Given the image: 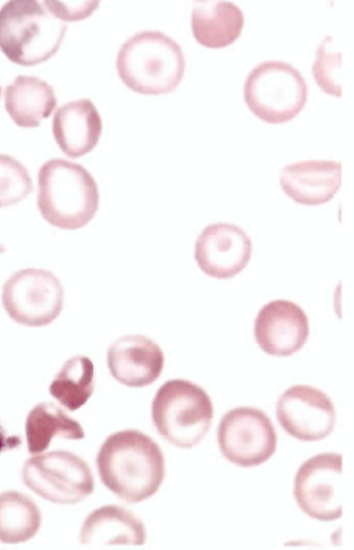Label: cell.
Here are the masks:
<instances>
[{"label":"cell","instance_id":"1","mask_svg":"<svg viewBox=\"0 0 354 550\" xmlns=\"http://www.w3.org/2000/svg\"><path fill=\"white\" fill-rule=\"evenodd\" d=\"M96 466L104 485L127 503H138L153 495L165 474L159 445L136 429L109 435L97 453Z\"/></svg>","mask_w":354,"mask_h":550},{"label":"cell","instance_id":"2","mask_svg":"<svg viewBox=\"0 0 354 550\" xmlns=\"http://www.w3.org/2000/svg\"><path fill=\"white\" fill-rule=\"evenodd\" d=\"M37 204L51 225L66 230L86 226L96 214L98 187L82 165L64 159H52L39 168Z\"/></svg>","mask_w":354,"mask_h":550},{"label":"cell","instance_id":"3","mask_svg":"<svg viewBox=\"0 0 354 550\" xmlns=\"http://www.w3.org/2000/svg\"><path fill=\"white\" fill-rule=\"evenodd\" d=\"M116 69L122 82L135 92L158 95L173 91L185 69L180 46L156 30H144L129 37L120 47Z\"/></svg>","mask_w":354,"mask_h":550},{"label":"cell","instance_id":"4","mask_svg":"<svg viewBox=\"0 0 354 550\" xmlns=\"http://www.w3.org/2000/svg\"><path fill=\"white\" fill-rule=\"evenodd\" d=\"M66 28L38 1H8L0 8V49L15 64L34 66L57 52Z\"/></svg>","mask_w":354,"mask_h":550},{"label":"cell","instance_id":"5","mask_svg":"<svg viewBox=\"0 0 354 550\" xmlns=\"http://www.w3.org/2000/svg\"><path fill=\"white\" fill-rule=\"evenodd\" d=\"M158 432L181 448L198 444L208 432L214 417L212 400L199 385L184 379L165 382L151 405Z\"/></svg>","mask_w":354,"mask_h":550},{"label":"cell","instance_id":"6","mask_svg":"<svg viewBox=\"0 0 354 550\" xmlns=\"http://www.w3.org/2000/svg\"><path fill=\"white\" fill-rule=\"evenodd\" d=\"M308 86L290 64L277 60L261 62L252 69L244 85V100L250 110L268 123H283L304 107Z\"/></svg>","mask_w":354,"mask_h":550},{"label":"cell","instance_id":"7","mask_svg":"<svg viewBox=\"0 0 354 550\" xmlns=\"http://www.w3.org/2000/svg\"><path fill=\"white\" fill-rule=\"evenodd\" d=\"M25 484L53 503L74 504L93 491L94 480L86 462L66 450H53L30 457L24 465Z\"/></svg>","mask_w":354,"mask_h":550},{"label":"cell","instance_id":"8","mask_svg":"<svg viewBox=\"0 0 354 550\" xmlns=\"http://www.w3.org/2000/svg\"><path fill=\"white\" fill-rule=\"evenodd\" d=\"M2 303L15 322L46 326L63 308L64 290L57 277L44 269L26 268L11 275L2 289Z\"/></svg>","mask_w":354,"mask_h":550},{"label":"cell","instance_id":"9","mask_svg":"<svg viewBox=\"0 0 354 550\" xmlns=\"http://www.w3.org/2000/svg\"><path fill=\"white\" fill-rule=\"evenodd\" d=\"M218 443L230 462L250 467L265 462L274 453L277 434L270 418L262 410L239 407L221 418Z\"/></svg>","mask_w":354,"mask_h":550},{"label":"cell","instance_id":"10","mask_svg":"<svg viewBox=\"0 0 354 550\" xmlns=\"http://www.w3.org/2000/svg\"><path fill=\"white\" fill-rule=\"evenodd\" d=\"M341 454H318L304 462L294 481V496L308 516L331 521L342 516Z\"/></svg>","mask_w":354,"mask_h":550},{"label":"cell","instance_id":"11","mask_svg":"<svg viewBox=\"0 0 354 550\" xmlns=\"http://www.w3.org/2000/svg\"><path fill=\"white\" fill-rule=\"evenodd\" d=\"M277 416L287 433L301 441H313L331 433L336 413L333 402L323 391L298 384L290 387L279 397Z\"/></svg>","mask_w":354,"mask_h":550},{"label":"cell","instance_id":"12","mask_svg":"<svg viewBox=\"0 0 354 550\" xmlns=\"http://www.w3.org/2000/svg\"><path fill=\"white\" fill-rule=\"evenodd\" d=\"M252 242L239 226L218 222L207 226L196 240L194 258L207 276L227 279L239 274L249 263Z\"/></svg>","mask_w":354,"mask_h":550},{"label":"cell","instance_id":"13","mask_svg":"<svg viewBox=\"0 0 354 550\" xmlns=\"http://www.w3.org/2000/svg\"><path fill=\"white\" fill-rule=\"evenodd\" d=\"M254 332L257 344L264 352L274 356H289L306 342L308 319L295 303L277 299L259 310Z\"/></svg>","mask_w":354,"mask_h":550},{"label":"cell","instance_id":"14","mask_svg":"<svg viewBox=\"0 0 354 550\" xmlns=\"http://www.w3.org/2000/svg\"><path fill=\"white\" fill-rule=\"evenodd\" d=\"M160 346L142 335L122 336L107 351V364L111 375L129 387H142L154 382L164 366Z\"/></svg>","mask_w":354,"mask_h":550},{"label":"cell","instance_id":"15","mask_svg":"<svg viewBox=\"0 0 354 550\" xmlns=\"http://www.w3.org/2000/svg\"><path fill=\"white\" fill-rule=\"evenodd\" d=\"M339 161L308 160L286 165L281 172L280 186L295 202L317 206L329 202L342 184Z\"/></svg>","mask_w":354,"mask_h":550},{"label":"cell","instance_id":"16","mask_svg":"<svg viewBox=\"0 0 354 550\" xmlns=\"http://www.w3.org/2000/svg\"><path fill=\"white\" fill-rule=\"evenodd\" d=\"M102 130L100 115L93 102L82 98L59 107L53 118L52 131L60 150L79 158L98 143Z\"/></svg>","mask_w":354,"mask_h":550},{"label":"cell","instance_id":"17","mask_svg":"<svg viewBox=\"0 0 354 550\" xmlns=\"http://www.w3.org/2000/svg\"><path fill=\"white\" fill-rule=\"evenodd\" d=\"M80 542L92 546L143 545L145 529L142 521L129 510L114 504L94 510L86 517Z\"/></svg>","mask_w":354,"mask_h":550},{"label":"cell","instance_id":"18","mask_svg":"<svg viewBox=\"0 0 354 550\" xmlns=\"http://www.w3.org/2000/svg\"><path fill=\"white\" fill-rule=\"evenodd\" d=\"M243 12L228 1L205 0L194 2L191 25L196 40L212 48L225 47L241 35Z\"/></svg>","mask_w":354,"mask_h":550},{"label":"cell","instance_id":"19","mask_svg":"<svg viewBox=\"0 0 354 550\" xmlns=\"http://www.w3.org/2000/svg\"><path fill=\"white\" fill-rule=\"evenodd\" d=\"M5 108L14 123L22 127H35L48 118L57 106L53 88L32 76H18L6 87Z\"/></svg>","mask_w":354,"mask_h":550},{"label":"cell","instance_id":"20","mask_svg":"<svg viewBox=\"0 0 354 550\" xmlns=\"http://www.w3.org/2000/svg\"><path fill=\"white\" fill-rule=\"evenodd\" d=\"M28 452L39 453L48 448L55 436L77 440L84 437L81 425L53 402H40L29 412L26 420Z\"/></svg>","mask_w":354,"mask_h":550},{"label":"cell","instance_id":"21","mask_svg":"<svg viewBox=\"0 0 354 550\" xmlns=\"http://www.w3.org/2000/svg\"><path fill=\"white\" fill-rule=\"evenodd\" d=\"M41 522L40 511L29 497L13 490L0 494V542H26L36 534Z\"/></svg>","mask_w":354,"mask_h":550},{"label":"cell","instance_id":"22","mask_svg":"<svg viewBox=\"0 0 354 550\" xmlns=\"http://www.w3.org/2000/svg\"><path fill=\"white\" fill-rule=\"evenodd\" d=\"M94 366L84 355H75L63 364L49 387V392L70 411L83 406L94 391Z\"/></svg>","mask_w":354,"mask_h":550},{"label":"cell","instance_id":"23","mask_svg":"<svg viewBox=\"0 0 354 550\" xmlns=\"http://www.w3.org/2000/svg\"><path fill=\"white\" fill-rule=\"evenodd\" d=\"M33 190L30 175L19 161L0 154V208L24 200Z\"/></svg>","mask_w":354,"mask_h":550},{"label":"cell","instance_id":"24","mask_svg":"<svg viewBox=\"0 0 354 550\" xmlns=\"http://www.w3.org/2000/svg\"><path fill=\"white\" fill-rule=\"evenodd\" d=\"M332 40L333 37L327 36L318 45L312 73L317 85L326 94L340 97L341 53L330 51Z\"/></svg>","mask_w":354,"mask_h":550},{"label":"cell","instance_id":"25","mask_svg":"<svg viewBox=\"0 0 354 550\" xmlns=\"http://www.w3.org/2000/svg\"><path fill=\"white\" fill-rule=\"evenodd\" d=\"M44 5L55 17L62 21H76L92 14L99 1H43Z\"/></svg>","mask_w":354,"mask_h":550},{"label":"cell","instance_id":"26","mask_svg":"<svg viewBox=\"0 0 354 550\" xmlns=\"http://www.w3.org/2000/svg\"><path fill=\"white\" fill-rule=\"evenodd\" d=\"M1 87L0 86V96H1Z\"/></svg>","mask_w":354,"mask_h":550}]
</instances>
